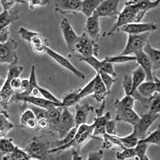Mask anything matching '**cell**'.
I'll list each match as a JSON object with an SVG mask.
<instances>
[{
	"label": "cell",
	"instance_id": "obj_55",
	"mask_svg": "<svg viewBox=\"0 0 160 160\" xmlns=\"http://www.w3.org/2000/svg\"><path fill=\"white\" fill-rule=\"evenodd\" d=\"M30 82H29V79H27V78H24V79H22V82H21V90L20 92H23L27 91L29 88Z\"/></svg>",
	"mask_w": 160,
	"mask_h": 160
},
{
	"label": "cell",
	"instance_id": "obj_20",
	"mask_svg": "<svg viewBox=\"0 0 160 160\" xmlns=\"http://www.w3.org/2000/svg\"><path fill=\"white\" fill-rule=\"evenodd\" d=\"M142 51L152 63V70H157L160 68V51L154 49L149 43L143 47Z\"/></svg>",
	"mask_w": 160,
	"mask_h": 160
},
{
	"label": "cell",
	"instance_id": "obj_16",
	"mask_svg": "<svg viewBox=\"0 0 160 160\" xmlns=\"http://www.w3.org/2000/svg\"><path fill=\"white\" fill-rule=\"evenodd\" d=\"M46 53L49 55V57L52 58L54 61H56V62L58 63L60 66H62L64 68L67 69L68 70H70V72H72L73 74L77 76L78 78H81V79H85V75L84 74H82L80 70H78V69H76L74 67V65H72V63L70 62V61L68 60L67 58H64L63 56H62L61 54L58 53L57 52H55V51L52 50L49 48H47L46 49Z\"/></svg>",
	"mask_w": 160,
	"mask_h": 160
},
{
	"label": "cell",
	"instance_id": "obj_39",
	"mask_svg": "<svg viewBox=\"0 0 160 160\" xmlns=\"http://www.w3.org/2000/svg\"><path fill=\"white\" fill-rule=\"evenodd\" d=\"M96 77H95L91 82H88V84L87 86H85L83 88H82V89H80L79 95H78L80 100L82 99V98L86 97V96H89V95H92V93H93L94 92V88H95V85H96Z\"/></svg>",
	"mask_w": 160,
	"mask_h": 160
},
{
	"label": "cell",
	"instance_id": "obj_49",
	"mask_svg": "<svg viewBox=\"0 0 160 160\" xmlns=\"http://www.w3.org/2000/svg\"><path fill=\"white\" fill-rule=\"evenodd\" d=\"M110 119H112L111 113H110V112H107L105 114H103V115L100 116V117H96L94 119V121L96 122L97 125H104L105 126L106 123Z\"/></svg>",
	"mask_w": 160,
	"mask_h": 160
},
{
	"label": "cell",
	"instance_id": "obj_17",
	"mask_svg": "<svg viewBox=\"0 0 160 160\" xmlns=\"http://www.w3.org/2000/svg\"><path fill=\"white\" fill-rule=\"evenodd\" d=\"M134 56L136 57L137 63L140 66L143 70L146 73V80L145 81H154L153 80V70H152V63L147 57V55L142 50L138 51L134 53Z\"/></svg>",
	"mask_w": 160,
	"mask_h": 160
},
{
	"label": "cell",
	"instance_id": "obj_2",
	"mask_svg": "<svg viewBox=\"0 0 160 160\" xmlns=\"http://www.w3.org/2000/svg\"><path fill=\"white\" fill-rule=\"evenodd\" d=\"M23 70V67H18L17 65H13V66L9 67L8 77H7L6 81H5L3 86L2 87L1 91H0V103H1L2 109H8L9 103L13 101L14 96L16 93L11 88V79L13 78H16V77H20Z\"/></svg>",
	"mask_w": 160,
	"mask_h": 160
},
{
	"label": "cell",
	"instance_id": "obj_47",
	"mask_svg": "<svg viewBox=\"0 0 160 160\" xmlns=\"http://www.w3.org/2000/svg\"><path fill=\"white\" fill-rule=\"evenodd\" d=\"M115 119H110L105 125V132L107 134L109 135H117V126H116Z\"/></svg>",
	"mask_w": 160,
	"mask_h": 160
},
{
	"label": "cell",
	"instance_id": "obj_38",
	"mask_svg": "<svg viewBox=\"0 0 160 160\" xmlns=\"http://www.w3.org/2000/svg\"><path fill=\"white\" fill-rule=\"evenodd\" d=\"M96 74H99V75H100V78H101L102 81H103V82L104 83V85H105L106 88H107V91L110 93L112 86V84L116 82V80L112 78V76L109 75V74H107V73L103 72L102 70H99L98 72H96Z\"/></svg>",
	"mask_w": 160,
	"mask_h": 160
},
{
	"label": "cell",
	"instance_id": "obj_22",
	"mask_svg": "<svg viewBox=\"0 0 160 160\" xmlns=\"http://www.w3.org/2000/svg\"><path fill=\"white\" fill-rule=\"evenodd\" d=\"M32 48V50L37 54H42L46 53L47 48H49V41L45 39L41 34L38 32L37 35L32 38L29 44Z\"/></svg>",
	"mask_w": 160,
	"mask_h": 160
},
{
	"label": "cell",
	"instance_id": "obj_40",
	"mask_svg": "<svg viewBox=\"0 0 160 160\" xmlns=\"http://www.w3.org/2000/svg\"><path fill=\"white\" fill-rule=\"evenodd\" d=\"M33 119H37L34 112L29 108H26V109L22 112L20 116V124L25 127L28 121Z\"/></svg>",
	"mask_w": 160,
	"mask_h": 160
},
{
	"label": "cell",
	"instance_id": "obj_31",
	"mask_svg": "<svg viewBox=\"0 0 160 160\" xmlns=\"http://www.w3.org/2000/svg\"><path fill=\"white\" fill-rule=\"evenodd\" d=\"M29 88L28 89L27 91L23 92H16V93L19 95V96H32V91L37 88V76H36V68L35 66L32 65L31 67V74H30V77H29Z\"/></svg>",
	"mask_w": 160,
	"mask_h": 160
},
{
	"label": "cell",
	"instance_id": "obj_36",
	"mask_svg": "<svg viewBox=\"0 0 160 160\" xmlns=\"http://www.w3.org/2000/svg\"><path fill=\"white\" fill-rule=\"evenodd\" d=\"M104 60L111 63H125L130 62V61H136L135 56H129V55H117L114 57H106Z\"/></svg>",
	"mask_w": 160,
	"mask_h": 160
},
{
	"label": "cell",
	"instance_id": "obj_26",
	"mask_svg": "<svg viewBox=\"0 0 160 160\" xmlns=\"http://www.w3.org/2000/svg\"><path fill=\"white\" fill-rule=\"evenodd\" d=\"M101 2L102 0H84L82 1L81 12H82L88 19L90 18Z\"/></svg>",
	"mask_w": 160,
	"mask_h": 160
},
{
	"label": "cell",
	"instance_id": "obj_10",
	"mask_svg": "<svg viewBox=\"0 0 160 160\" xmlns=\"http://www.w3.org/2000/svg\"><path fill=\"white\" fill-rule=\"evenodd\" d=\"M61 30H62L63 38L67 43L68 49L74 52L79 36L75 33V32L74 31L73 28L71 27L70 22L67 18H63L61 22Z\"/></svg>",
	"mask_w": 160,
	"mask_h": 160
},
{
	"label": "cell",
	"instance_id": "obj_21",
	"mask_svg": "<svg viewBox=\"0 0 160 160\" xmlns=\"http://www.w3.org/2000/svg\"><path fill=\"white\" fill-rule=\"evenodd\" d=\"M96 85H95V88H94V92L92 93V96L96 100V102L100 103L103 100H104L106 96L109 94V92L107 91L105 85L102 81L101 78L99 75V74H96Z\"/></svg>",
	"mask_w": 160,
	"mask_h": 160
},
{
	"label": "cell",
	"instance_id": "obj_37",
	"mask_svg": "<svg viewBox=\"0 0 160 160\" xmlns=\"http://www.w3.org/2000/svg\"><path fill=\"white\" fill-rule=\"evenodd\" d=\"M77 129H78V128H77L76 126H74V128H73V129H71L64 138H63L54 142L53 143V146H54V147H61V146H63V145H66L67 144V143L70 142L74 139L75 134H76Z\"/></svg>",
	"mask_w": 160,
	"mask_h": 160
},
{
	"label": "cell",
	"instance_id": "obj_51",
	"mask_svg": "<svg viewBox=\"0 0 160 160\" xmlns=\"http://www.w3.org/2000/svg\"><path fill=\"white\" fill-rule=\"evenodd\" d=\"M10 39V31L9 28L6 27L0 29V44L6 43Z\"/></svg>",
	"mask_w": 160,
	"mask_h": 160
},
{
	"label": "cell",
	"instance_id": "obj_4",
	"mask_svg": "<svg viewBox=\"0 0 160 160\" xmlns=\"http://www.w3.org/2000/svg\"><path fill=\"white\" fill-rule=\"evenodd\" d=\"M100 46L96 41H94L89 37V36L84 32L83 33L78 37V43L75 46V51H77L80 57L88 58L91 56H98V51Z\"/></svg>",
	"mask_w": 160,
	"mask_h": 160
},
{
	"label": "cell",
	"instance_id": "obj_27",
	"mask_svg": "<svg viewBox=\"0 0 160 160\" xmlns=\"http://www.w3.org/2000/svg\"><path fill=\"white\" fill-rule=\"evenodd\" d=\"M131 75H132V80H133V88H132V92H131L130 95V96H132L133 92L138 88V87L141 83L145 82V80H146V73H145V71L142 67H138L135 69L133 72L131 73Z\"/></svg>",
	"mask_w": 160,
	"mask_h": 160
},
{
	"label": "cell",
	"instance_id": "obj_1",
	"mask_svg": "<svg viewBox=\"0 0 160 160\" xmlns=\"http://www.w3.org/2000/svg\"><path fill=\"white\" fill-rule=\"evenodd\" d=\"M159 1H150V0H130L126 1L125 8L120 12L117 21L110 31L107 33L110 36L121 27L129 23H140L144 17L145 14L150 10L155 8L159 5Z\"/></svg>",
	"mask_w": 160,
	"mask_h": 160
},
{
	"label": "cell",
	"instance_id": "obj_8",
	"mask_svg": "<svg viewBox=\"0 0 160 160\" xmlns=\"http://www.w3.org/2000/svg\"><path fill=\"white\" fill-rule=\"evenodd\" d=\"M119 0H103L98 6L93 15L100 17H110L117 19L120 12H118Z\"/></svg>",
	"mask_w": 160,
	"mask_h": 160
},
{
	"label": "cell",
	"instance_id": "obj_32",
	"mask_svg": "<svg viewBox=\"0 0 160 160\" xmlns=\"http://www.w3.org/2000/svg\"><path fill=\"white\" fill-rule=\"evenodd\" d=\"M148 112L152 114L159 113L160 112V94L159 92H155L150 98L148 103Z\"/></svg>",
	"mask_w": 160,
	"mask_h": 160
},
{
	"label": "cell",
	"instance_id": "obj_44",
	"mask_svg": "<svg viewBox=\"0 0 160 160\" xmlns=\"http://www.w3.org/2000/svg\"><path fill=\"white\" fill-rule=\"evenodd\" d=\"M18 33L20 34L22 39L24 40L25 41H27L28 44H30V42H31V41L32 40V38H33L36 35H37L38 32L29 31V30H28L25 28L21 27L20 28V29L18 31Z\"/></svg>",
	"mask_w": 160,
	"mask_h": 160
},
{
	"label": "cell",
	"instance_id": "obj_5",
	"mask_svg": "<svg viewBox=\"0 0 160 160\" xmlns=\"http://www.w3.org/2000/svg\"><path fill=\"white\" fill-rule=\"evenodd\" d=\"M17 42L10 38L6 43L0 44V63H8L10 66L17 65Z\"/></svg>",
	"mask_w": 160,
	"mask_h": 160
},
{
	"label": "cell",
	"instance_id": "obj_18",
	"mask_svg": "<svg viewBox=\"0 0 160 160\" xmlns=\"http://www.w3.org/2000/svg\"><path fill=\"white\" fill-rule=\"evenodd\" d=\"M85 32L89 36L91 39L97 42L100 37V18L98 16L92 15L90 18L87 20L85 25Z\"/></svg>",
	"mask_w": 160,
	"mask_h": 160
},
{
	"label": "cell",
	"instance_id": "obj_9",
	"mask_svg": "<svg viewBox=\"0 0 160 160\" xmlns=\"http://www.w3.org/2000/svg\"><path fill=\"white\" fill-rule=\"evenodd\" d=\"M74 126H75L74 117L70 113L67 107H63L62 112L56 129V132H58L59 134V138L61 139L63 138Z\"/></svg>",
	"mask_w": 160,
	"mask_h": 160
},
{
	"label": "cell",
	"instance_id": "obj_29",
	"mask_svg": "<svg viewBox=\"0 0 160 160\" xmlns=\"http://www.w3.org/2000/svg\"><path fill=\"white\" fill-rule=\"evenodd\" d=\"M79 92L80 89H77V90L70 91V92L66 95L63 97L62 100V103L63 107H70V106L75 105L79 102Z\"/></svg>",
	"mask_w": 160,
	"mask_h": 160
},
{
	"label": "cell",
	"instance_id": "obj_35",
	"mask_svg": "<svg viewBox=\"0 0 160 160\" xmlns=\"http://www.w3.org/2000/svg\"><path fill=\"white\" fill-rule=\"evenodd\" d=\"M138 142H145L148 144H155L157 146H159L160 143V129L158 128L155 131L152 132L149 135L148 137L144 138L139 139Z\"/></svg>",
	"mask_w": 160,
	"mask_h": 160
},
{
	"label": "cell",
	"instance_id": "obj_34",
	"mask_svg": "<svg viewBox=\"0 0 160 160\" xmlns=\"http://www.w3.org/2000/svg\"><path fill=\"white\" fill-rule=\"evenodd\" d=\"M149 144L145 142H138L136 147H134L135 154H136V159L140 160H149L147 156V150L148 149Z\"/></svg>",
	"mask_w": 160,
	"mask_h": 160
},
{
	"label": "cell",
	"instance_id": "obj_25",
	"mask_svg": "<svg viewBox=\"0 0 160 160\" xmlns=\"http://www.w3.org/2000/svg\"><path fill=\"white\" fill-rule=\"evenodd\" d=\"M18 19H19L18 11H13V12L3 11L0 14V29L8 27L9 24L17 20Z\"/></svg>",
	"mask_w": 160,
	"mask_h": 160
},
{
	"label": "cell",
	"instance_id": "obj_15",
	"mask_svg": "<svg viewBox=\"0 0 160 160\" xmlns=\"http://www.w3.org/2000/svg\"><path fill=\"white\" fill-rule=\"evenodd\" d=\"M13 101L26 102V103H32V104H34L36 106L41 107L42 108H45L46 110L50 108L53 107V106H62L63 107L62 103H55V102L53 101H49V100H46L45 98H40L33 96H19L17 93L15 94V96H14L13 98Z\"/></svg>",
	"mask_w": 160,
	"mask_h": 160
},
{
	"label": "cell",
	"instance_id": "obj_53",
	"mask_svg": "<svg viewBox=\"0 0 160 160\" xmlns=\"http://www.w3.org/2000/svg\"><path fill=\"white\" fill-rule=\"evenodd\" d=\"M103 151L102 150H98L96 152H92L88 154V160H101L103 159Z\"/></svg>",
	"mask_w": 160,
	"mask_h": 160
},
{
	"label": "cell",
	"instance_id": "obj_28",
	"mask_svg": "<svg viewBox=\"0 0 160 160\" xmlns=\"http://www.w3.org/2000/svg\"><path fill=\"white\" fill-rule=\"evenodd\" d=\"M32 157L25 150H22L20 147H16V149L12 153L5 155L2 159L3 160H30Z\"/></svg>",
	"mask_w": 160,
	"mask_h": 160
},
{
	"label": "cell",
	"instance_id": "obj_24",
	"mask_svg": "<svg viewBox=\"0 0 160 160\" xmlns=\"http://www.w3.org/2000/svg\"><path fill=\"white\" fill-rule=\"evenodd\" d=\"M10 116L8 115L7 110L1 109L0 113V137H6L8 132L12 129L15 125L10 121Z\"/></svg>",
	"mask_w": 160,
	"mask_h": 160
},
{
	"label": "cell",
	"instance_id": "obj_33",
	"mask_svg": "<svg viewBox=\"0 0 160 160\" xmlns=\"http://www.w3.org/2000/svg\"><path fill=\"white\" fill-rule=\"evenodd\" d=\"M120 138H121V142H122V144H123L125 148H134L139 140L137 133H136V131L134 129H133V133L131 134L128 135L126 137H120Z\"/></svg>",
	"mask_w": 160,
	"mask_h": 160
},
{
	"label": "cell",
	"instance_id": "obj_11",
	"mask_svg": "<svg viewBox=\"0 0 160 160\" xmlns=\"http://www.w3.org/2000/svg\"><path fill=\"white\" fill-rule=\"evenodd\" d=\"M158 27L154 23H129L121 27L118 30L126 32L128 35H139L145 32L158 30Z\"/></svg>",
	"mask_w": 160,
	"mask_h": 160
},
{
	"label": "cell",
	"instance_id": "obj_14",
	"mask_svg": "<svg viewBox=\"0 0 160 160\" xmlns=\"http://www.w3.org/2000/svg\"><path fill=\"white\" fill-rule=\"evenodd\" d=\"M114 106L116 108L115 120L117 121H124L133 126L140 119V117L136 113L133 108H125L116 103H114Z\"/></svg>",
	"mask_w": 160,
	"mask_h": 160
},
{
	"label": "cell",
	"instance_id": "obj_6",
	"mask_svg": "<svg viewBox=\"0 0 160 160\" xmlns=\"http://www.w3.org/2000/svg\"><path fill=\"white\" fill-rule=\"evenodd\" d=\"M25 150L31 155L32 158L36 159H46L49 154V145L40 139L34 137L25 148Z\"/></svg>",
	"mask_w": 160,
	"mask_h": 160
},
{
	"label": "cell",
	"instance_id": "obj_52",
	"mask_svg": "<svg viewBox=\"0 0 160 160\" xmlns=\"http://www.w3.org/2000/svg\"><path fill=\"white\" fill-rule=\"evenodd\" d=\"M21 82L22 80L20 79V77H16V78H13L11 79L10 85L11 88L13 89L16 92H19L21 90Z\"/></svg>",
	"mask_w": 160,
	"mask_h": 160
},
{
	"label": "cell",
	"instance_id": "obj_50",
	"mask_svg": "<svg viewBox=\"0 0 160 160\" xmlns=\"http://www.w3.org/2000/svg\"><path fill=\"white\" fill-rule=\"evenodd\" d=\"M28 2L30 9L33 10V9H36V8L46 6L49 2H51V1H48V0H30Z\"/></svg>",
	"mask_w": 160,
	"mask_h": 160
},
{
	"label": "cell",
	"instance_id": "obj_23",
	"mask_svg": "<svg viewBox=\"0 0 160 160\" xmlns=\"http://www.w3.org/2000/svg\"><path fill=\"white\" fill-rule=\"evenodd\" d=\"M62 110V106H53L49 109H47V117L49 120V127H51L54 131L57 129Z\"/></svg>",
	"mask_w": 160,
	"mask_h": 160
},
{
	"label": "cell",
	"instance_id": "obj_3",
	"mask_svg": "<svg viewBox=\"0 0 160 160\" xmlns=\"http://www.w3.org/2000/svg\"><path fill=\"white\" fill-rule=\"evenodd\" d=\"M154 81H145L141 83L132 96L134 100L141 101L145 105H148L150 98L154 95L155 92H160V81L156 78L155 75H153Z\"/></svg>",
	"mask_w": 160,
	"mask_h": 160
},
{
	"label": "cell",
	"instance_id": "obj_19",
	"mask_svg": "<svg viewBox=\"0 0 160 160\" xmlns=\"http://www.w3.org/2000/svg\"><path fill=\"white\" fill-rule=\"evenodd\" d=\"M75 115H74V121H75V126L78 128L80 125L86 124L88 121V117L91 112L93 111L94 108L92 106L85 104V105H79L75 104Z\"/></svg>",
	"mask_w": 160,
	"mask_h": 160
},
{
	"label": "cell",
	"instance_id": "obj_30",
	"mask_svg": "<svg viewBox=\"0 0 160 160\" xmlns=\"http://www.w3.org/2000/svg\"><path fill=\"white\" fill-rule=\"evenodd\" d=\"M16 146L13 144L12 138H7L6 137L1 138L0 139V157L1 159L6 154L12 153L16 149Z\"/></svg>",
	"mask_w": 160,
	"mask_h": 160
},
{
	"label": "cell",
	"instance_id": "obj_13",
	"mask_svg": "<svg viewBox=\"0 0 160 160\" xmlns=\"http://www.w3.org/2000/svg\"><path fill=\"white\" fill-rule=\"evenodd\" d=\"M54 10L61 14L76 13L81 12L82 1L80 0H56L54 1Z\"/></svg>",
	"mask_w": 160,
	"mask_h": 160
},
{
	"label": "cell",
	"instance_id": "obj_7",
	"mask_svg": "<svg viewBox=\"0 0 160 160\" xmlns=\"http://www.w3.org/2000/svg\"><path fill=\"white\" fill-rule=\"evenodd\" d=\"M149 32H145L139 35H128V41L124 50L120 55H129L142 50L143 47L148 43Z\"/></svg>",
	"mask_w": 160,
	"mask_h": 160
},
{
	"label": "cell",
	"instance_id": "obj_12",
	"mask_svg": "<svg viewBox=\"0 0 160 160\" xmlns=\"http://www.w3.org/2000/svg\"><path fill=\"white\" fill-rule=\"evenodd\" d=\"M158 118H159V113L152 114L150 112H147L142 117H140L138 123L133 125V129L136 131L139 139L144 138L150 125Z\"/></svg>",
	"mask_w": 160,
	"mask_h": 160
},
{
	"label": "cell",
	"instance_id": "obj_48",
	"mask_svg": "<svg viewBox=\"0 0 160 160\" xmlns=\"http://www.w3.org/2000/svg\"><path fill=\"white\" fill-rule=\"evenodd\" d=\"M0 2H1L3 11H9L15 4L23 3V2H26V1H22V0H10V1L9 0H1Z\"/></svg>",
	"mask_w": 160,
	"mask_h": 160
},
{
	"label": "cell",
	"instance_id": "obj_46",
	"mask_svg": "<svg viewBox=\"0 0 160 160\" xmlns=\"http://www.w3.org/2000/svg\"><path fill=\"white\" fill-rule=\"evenodd\" d=\"M103 72L107 73L111 76L116 77L117 76V74H116L115 70H114V67L112 63L108 62L107 61H105L104 59L101 61V67H100V70Z\"/></svg>",
	"mask_w": 160,
	"mask_h": 160
},
{
	"label": "cell",
	"instance_id": "obj_45",
	"mask_svg": "<svg viewBox=\"0 0 160 160\" xmlns=\"http://www.w3.org/2000/svg\"><path fill=\"white\" fill-rule=\"evenodd\" d=\"M37 88L38 89V91H39L40 94H41V96H43V98L46 99V100H49V101L55 102V103H62V101H61L60 100H58L56 96H53V94L51 93L50 92H49L47 89L41 88V87H40L39 85H37Z\"/></svg>",
	"mask_w": 160,
	"mask_h": 160
},
{
	"label": "cell",
	"instance_id": "obj_54",
	"mask_svg": "<svg viewBox=\"0 0 160 160\" xmlns=\"http://www.w3.org/2000/svg\"><path fill=\"white\" fill-rule=\"evenodd\" d=\"M103 149H107V150H108V149H111L113 147V145H112V143L110 142L109 139L108 138V137L106 136L105 133H103Z\"/></svg>",
	"mask_w": 160,
	"mask_h": 160
},
{
	"label": "cell",
	"instance_id": "obj_42",
	"mask_svg": "<svg viewBox=\"0 0 160 160\" xmlns=\"http://www.w3.org/2000/svg\"><path fill=\"white\" fill-rule=\"evenodd\" d=\"M134 100V98L132 96H125L121 100H116L114 103L125 108H133Z\"/></svg>",
	"mask_w": 160,
	"mask_h": 160
},
{
	"label": "cell",
	"instance_id": "obj_56",
	"mask_svg": "<svg viewBox=\"0 0 160 160\" xmlns=\"http://www.w3.org/2000/svg\"><path fill=\"white\" fill-rule=\"evenodd\" d=\"M72 156H73V160H82V157L80 156L79 154H78V150H72Z\"/></svg>",
	"mask_w": 160,
	"mask_h": 160
},
{
	"label": "cell",
	"instance_id": "obj_41",
	"mask_svg": "<svg viewBox=\"0 0 160 160\" xmlns=\"http://www.w3.org/2000/svg\"><path fill=\"white\" fill-rule=\"evenodd\" d=\"M134 148H125L121 150V151H118L116 154V158L118 160H124L129 158H135Z\"/></svg>",
	"mask_w": 160,
	"mask_h": 160
},
{
	"label": "cell",
	"instance_id": "obj_43",
	"mask_svg": "<svg viewBox=\"0 0 160 160\" xmlns=\"http://www.w3.org/2000/svg\"><path fill=\"white\" fill-rule=\"evenodd\" d=\"M122 87L125 91V96H130L133 88V80H132V75L130 74H127L124 76L122 80Z\"/></svg>",
	"mask_w": 160,
	"mask_h": 160
}]
</instances>
